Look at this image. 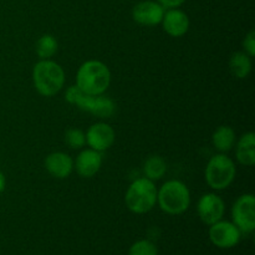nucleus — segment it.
<instances>
[{
  "label": "nucleus",
  "instance_id": "4be33fe9",
  "mask_svg": "<svg viewBox=\"0 0 255 255\" xmlns=\"http://www.w3.org/2000/svg\"><path fill=\"white\" fill-rule=\"evenodd\" d=\"M243 47H244V52L248 54L251 57H254L255 55V31L252 30L249 31L248 34L246 35L243 40Z\"/></svg>",
  "mask_w": 255,
  "mask_h": 255
},
{
  "label": "nucleus",
  "instance_id": "ddd939ff",
  "mask_svg": "<svg viewBox=\"0 0 255 255\" xmlns=\"http://www.w3.org/2000/svg\"><path fill=\"white\" fill-rule=\"evenodd\" d=\"M161 24L169 36L181 37L189 30V17L183 10L173 7L164 11Z\"/></svg>",
  "mask_w": 255,
  "mask_h": 255
},
{
  "label": "nucleus",
  "instance_id": "39448f33",
  "mask_svg": "<svg viewBox=\"0 0 255 255\" xmlns=\"http://www.w3.org/2000/svg\"><path fill=\"white\" fill-rule=\"evenodd\" d=\"M237 168L233 159L226 153L214 154L208 161L204 171L206 182L214 191H223L233 183Z\"/></svg>",
  "mask_w": 255,
  "mask_h": 255
},
{
  "label": "nucleus",
  "instance_id": "412c9836",
  "mask_svg": "<svg viewBox=\"0 0 255 255\" xmlns=\"http://www.w3.org/2000/svg\"><path fill=\"white\" fill-rule=\"evenodd\" d=\"M65 143L72 149H80L86 144V134L80 128H69L65 132Z\"/></svg>",
  "mask_w": 255,
  "mask_h": 255
},
{
  "label": "nucleus",
  "instance_id": "f8f14e48",
  "mask_svg": "<svg viewBox=\"0 0 255 255\" xmlns=\"http://www.w3.org/2000/svg\"><path fill=\"white\" fill-rule=\"evenodd\" d=\"M102 166V154L92 148L82 149L74 161V168L82 178H91Z\"/></svg>",
  "mask_w": 255,
  "mask_h": 255
},
{
  "label": "nucleus",
  "instance_id": "20e7f679",
  "mask_svg": "<svg viewBox=\"0 0 255 255\" xmlns=\"http://www.w3.org/2000/svg\"><path fill=\"white\" fill-rule=\"evenodd\" d=\"M125 203L134 214L148 213L157 203V187L153 181L141 177L132 182L125 194Z\"/></svg>",
  "mask_w": 255,
  "mask_h": 255
},
{
  "label": "nucleus",
  "instance_id": "b1692460",
  "mask_svg": "<svg viewBox=\"0 0 255 255\" xmlns=\"http://www.w3.org/2000/svg\"><path fill=\"white\" fill-rule=\"evenodd\" d=\"M186 0H157V2L162 5L164 9H173V7L181 6Z\"/></svg>",
  "mask_w": 255,
  "mask_h": 255
},
{
  "label": "nucleus",
  "instance_id": "dca6fc26",
  "mask_svg": "<svg viewBox=\"0 0 255 255\" xmlns=\"http://www.w3.org/2000/svg\"><path fill=\"white\" fill-rule=\"evenodd\" d=\"M236 131L231 126H219L212 134V143L213 147L221 153H227L231 151L236 144Z\"/></svg>",
  "mask_w": 255,
  "mask_h": 255
},
{
  "label": "nucleus",
  "instance_id": "2eb2a0df",
  "mask_svg": "<svg viewBox=\"0 0 255 255\" xmlns=\"http://www.w3.org/2000/svg\"><path fill=\"white\" fill-rule=\"evenodd\" d=\"M237 159L241 164L252 167L255 164V134L247 132L237 142Z\"/></svg>",
  "mask_w": 255,
  "mask_h": 255
},
{
  "label": "nucleus",
  "instance_id": "9b49d317",
  "mask_svg": "<svg viewBox=\"0 0 255 255\" xmlns=\"http://www.w3.org/2000/svg\"><path fill=\"white\" fill-rule=\"evenodd\" d=\"M166 9L159 2L153 0H144L136 4L132 9V19L139 25L156 26L161 24Z\"/></svg>",
  "mask_w": 255,
  "mask_h": 255
},
{
  "label": "nucleus",
  "instance_id": "0eeeda50",
  "mask_svg": "<svg viewBox=\"0 0 255 255\" xmlns=\"http://www.w3.org/2000/svg\"><path fill=\"white\" fill-rule=\"evenodd\" d=\"M208 236L212 244L216 246L217 248L231 249L238 246L242 238V232L237 228L233 222L221 219L209 226Z\"/></svg>",
  "mask_w": 255,
  "mask_h": 255
},
{
  "label": "nucleus",
  "instance_id": "f3484780",
  "mask_svg": "<svg viewBox=\"0 0 255 255\" xmlns=\"http://www.w3.org/2000/svg\"><path fill=\"white\" fill-rule=\"evenodd\" d=\"M252 57L244 51H237L229 59V70L237 79H247L252 71Z\"/></svg>",
  "mask_w": 255,
  "mask_h": 255
},
{
  "label": "nucleus",
  "instance_id": "1a4fd4ad",
  "mask_svg": "<svg viewBox=\"0 0 255 255\" xmlns=\"http://www.w3.org/2000/svg\"><path fill=\"white\" fill-rule=\"evenodd\" d=\"M197 212L204 224L212 226L216 222L223 219L226 213V203L216 193H206L199 198Z\"/></svg>",
  "mask_w": 255,
  "mask_h": 255
},
{
  "label": "nucleus",
  "instance_id": "6e6552de",
  "mask_svg": "<svg viewBox=\"0 0 255 255\" xmlns=\"http://www.w3.org/2000/svg\"><path fill=\"white\" fill-rule=\"evenodd\" d=\"M76 106L81 111L91 114L100 119H109L116 111V104L114 100L104 95H86L82 94L77 100Z\"/></svg>",
  "mask_w": 255,
  "mask_h": 255
},
{
  "label": "nucleus",
  "instance_id": "f257e3e1",
  "mask_svg": "<svg viewBox=\"0 0 255 255\" xmlns=\"http://www.w3.org/2000/svg\"><path fill=\"white\" fill-rule=\"evenodd\" d=\"M111 84V71L100 60H87L76 72V86L86 95H104Z\"/></svg>",
  "mask_w": 255,
  "mask_h": 255
},
{
  "label": "nucleus",
  "instance_id": "7ed1b4c3",
  "mask_svg": "<svg viewBox=\"0 0 255 255\" xmlns=\"http://www.w3.org/2000/svg\"><path fill=\"white\" fill-rule=\"evenodd\" d=\"M157 203L164 213L179 216L191 206V192L183 182L171 179L157 189Z\"/></svg>",
  "mask_w": 255,
  "mask_h": 255
},
{
  "label": "nucleus",
  "instance_id": "393cba45",
  "mask_svg": "<svg viewBox=\"0 0 255 255\" xmlns=\"http://www.w3.org/2000/svg\"><path fill=\"white\" fill-rule=\"evenodd\" d=\"M5 187H6V179H5L4 173L0 171V193H2V192H4Z\"/></svg>",
  "mask_w": 255,
  "mask_h": 255
},
{
  "label": "nucleus",
  "instance_id": "f03ea898",
  "mask_svg": "<svg viewBox=\"0 0 255 255\" xmlns=\"http://www.w3.org/2000/svg\"><path fill=\"white\" fill-rule=\"evenodd\" d=\"M32 84L41 96H55L65 85L64 69L51 59L40 60L32 67Z\"/></svg>",
  "mask_w": 255,
  "mask_h": 255
},
{
  "label": "nucleus",
  "instance_id": "9d476101",
  "mask_svg": "<svg viewBox=\"0 0 255 255\" xmlns=\"http://www.w3.org/2000/svg\"><path fill=\"white\" fill-rule=\"evenodd\" d=\"M86 144L97 152L107 151L116 139L115 129L106 122H96L86 131Z\"/></svg>",
  "mask_w": 255,
  "mask_h": 255
},
{
  "label": "nucleus",
  "instance_id": "4468645a",
  "mask_svg": "<svg viewBox=\"0 0 255 255\" xmlns=\"http://www.w3.org/2000/svg\"><path fill=\"white\" fill-rule=\"evenodd\" d=\"M45 169L50 176L65 179L74 171V159L65 152H52L45 158Z\"/></svg>",
  "mask_w": 255,
  "mask_h": 255
},
{
  "label": "nucleus",
  "instance_id": "a211bd4d",
  "mask_svg": "<svg viewBox=\"0 0 255 255\" xmlns=\"http://www.w3.org/2000/svg\"><path fill=\"white\" fill-rule=\"evenodd\" d=\"M167 172V163L161 156H151L143 164L144 177L151 181H159Z\"/></svg>",
  "mask_w": 255,
  "mask_h": 255
},
{
  "label": "nucleus",
  "instance_id": "aec40b11",
  "mask_svg": "<svg viewBox=\"0 0 255 255\" xmlns=\"http://www.w3.org/2000/svg\"><path fill=\"white\" fill-rule=\"evenodd\" d=\"M128 255H158V248L148 239L137 241L129 247Z\"/></svg>",
  "mask_w": 255,
  "mask_h": 255
},
{
  "label": "nucleus",
  "instance_id": "5701e85b",
  "mask_svg": "<svg viewBox=\"0 0 255 255\" xmlns=\"http://www.w3.org/2000/svg\"><path fill=\"white\" fill-rule=\"evenodd\" d=\"M84 92L76 86V85H72V86H69L66 89V92H65V101H67L71 105H76L77 100L81 97V95Z\"/></svg>",
  "mask_w": 255,
  "mask_h": 255
},
{
  "label": "nucleus",
  "instance_id": "423d86ee",
  "mask_svg": "<svg viewBox=\"0 0 255 255\" xmlns=\"http://www.w3.org/2000/svg\"><path fill=\"white\" fill-rule=\"evenodd\" d=\"M232 222L242 234H249L255 229V197L243 194L232 207Z\"/></svg>",
  "mask_w": 255,
  "mask_h": 255
},
{
  "label": "nucleus",
  "instance_id": "6ab92c4d",
  "mask_svg": "<svg viewBox=\"0 0 255 255\" xmlns=\"http://www.w3.org/2000/svg\"><path fill=\"white\" fill-rule=\"evenodd\" d=\"M59 49V44L57 40L55 39L52 35L45 34L37 39L36 44H35V52L40 60H47L51 59Z\"/></svg>",
  "mask_w": 255,
  "mask_h": 255
}]
</instances>
